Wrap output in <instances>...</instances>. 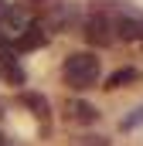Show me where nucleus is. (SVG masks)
<instances>
[{
  "label": "nucleus",
  "mask_w": 143,
  "mask_h": 146,
  "mask_svg": "<svg viewBox=\"0 0 143 146\" xmlns=\"http://www.w3.org/2000/svg\"><path fill=\"white\" fill-rule=\"evenodd\" d=\"M102 78V58L96 51H72L61 61V82L72 92H85L96 88V82Z\"/></svg>",
  "instance_id": "nucleus-1"
},
{
  "label": "nucleus",
  "mask_w": 143,
  "mask_h": 146,
  "mask_svg": "<svg viewBox=\"0 0 143 146\" xmlns=\"http://www.w3.org/2000/svg\"><path fill=\"white\" fill-rule=\"evenodd\" d=\"M48 34H58V31H68V27H82V7L72 3V0H55L51 7H44V17L37 21Z\"/></svg>",
  "instance_id": "nucleus-2"
},
{
  "label": "nucleus",
  "mask_w": 143,
  "mask_h": 146,
  "mask_svg": "<svg viewBox=\"0 0 143 146\" xmlns=\"http://www.w3.org/2000/svg\"><path fill=\"white\" fill-rule=\"evenodd\" d=\"M112 37L123 41V44L143 41V14L130 3V0H126V3L116 10V17H112Z\"/></svg>",
  "instance_id": "nucleus-3"
},
{
  "label": "nucleus",
  "mask_w": 143,
  "mask_h": 146,
  "mask_svg": "<svg viewBox=\"0 0 143 146\" xmlns=\"http://www.w3.org/2000/svg\"><path fill=\"white\" fill-rule=\"evenodd\" d=\"M82 34L89 41V48H96V51L116 44V37H112V17L109 14H89V17H82Z\"/></svg>",
  "instance_id": "nucleus-4"
},
{
  "label": "nucleus",
  "mask_w": 143,
  "mask_h": 146,
  "mask_svg": "<svg viewBox=\"0 0 143 146\" xmlns=\"http://www.w3.org/2000/svg\"><path fill=\"white\" fill-rule=\"evenodd\" d=\"M31 21H34V14H31L24 3H10V0H7V3L0 7V34L10 37V41L21 34V31H24Z\"/></svg>",
  "instance_id": "nucleus-5"
},
{
  "label": "nucleus",
  "mask_w": 143,
  "mask_h": 146,
  "mask_svg": "<svg viewBox=\"0 0 143 146\" xmlns=\"http://www.w3.org/2000/svg\"><path fill=\"white\" fill-rule=\"evenodd\" d=\"M48 41H51V34H48V31H44L37 21H31V24H27L21 34L10 41V48H14V54H27V51H37V48H44Z\"/></svg>",
  "instance_id": "nucleus-6"
},
{
  "label": "nucleus",
  "mask_w": 143,
  "mask_h": 146,
  "mask_svg": "<svg viewBox=\"0 0 143 146\" xmlns=\"http://www.w3.org/2000/svg\"><path fill=\"white\" fill-rule=\"evenodd\" d=\"M21 106L31 112L37 122H41V129H44V133L51 129V102H48V95H41V92H31V88H24V92H21Z\"/></svg>",
  "instance_id": "nucleus-7"
},
{
  "label": "nucleus",
  "mask_w": 143,
  "mask_h": 146,
  "mask_svg": "<svg viewBox=\"0 0 143 146\" xmlns=\"http://www.w3.org/2000/svg\"><path fill=\"white\" fill-rule=\"evenodd\" d=\"M65 115H68V122H78V126H96L99 122V109L92 102H85V99H68Z\"/></svg>",
  "instance_id": "nucleus-8"
},
{
  "label": "nucleus",
  "mask_w": 143,
  "mask_h": 146,
  "mask_svg": "<svg viewBox=\"0 0 143 146\" xmlns=\"http://www.w3.org/2000/svg\"><path fill=\"white\" fill-rule=\"evenodd\" d=\"M0 78H3L7 85H14V88L27 85V72H24V65H21L17 58H10V61H3V65H0Z\"/></svg>",
  "instance_id": "nucleus-9"
},
{
  "label": "nucleus",
  "mask_w": 143,
  "mask_h": 146,
  "mask_svg": "<svg viewBox=\"0 0 143 146\" xmlns=\"http://www.w3.org/2000/svg\"><path fill=\"white\" fill-rule=\"evenodd\" d=\"M130 82H136V68H116V72L102 82V88H106V92H116V88H123V85H130Z\"/></svg>",
  "instance_id": "nucleus-10"
},
{
  "label": "nucleus",
  "mask_w": 143,
  "mask_h": 146,
  "mask_svg": "<svg viewBox=\"0 0 143 146\" xmlns=\"http://www.w3.org/2000/svg\"><path fill=\"white\" fill-rule=\"evenodd\" d=\"M140 126H143V102L119 119V129H123V133H133V129H140Z\"/></svg>",
  "instance_id": "nucleus-11"
},
{
  "label": "nucleus",
  "mask_w": 143,
  "mask_h": 146,
  "mask_svg": "<svg viewBox=\"0 0 143 146\" xmlns=\"http://www.w3.org/2000/svg\"><path fill=\"white\" fill-rule=\"evenodd\" d=\"M126 0H89V7H92V14H109V10H119Z\"/></svg>",
  "instance_id": "nucleus-12"
},
{
  "label": "nucleus",
  "mask_w": 143,
  "mask_h": 146,
  "mask_svg": "<svg viewBox=\"0 0 143 146\" xmlns=\"http://www.w3.org/2000/svg\"><path fill=\"white\" fill-rule=\"evenodd\" d=\"M78 146H112V143H109V136H82Z\"/></svg>",
  "instance_id": "nucleus-13"
},
{
  "label": "nucleus",
  "mask_w": 143,
  "mask_h": 146,
  "mask_svg": "<svg viewBox=\"0 0 143 146\" xmlns=\"http://www.w3.org/2000/svg\"><path fill=\"white\" fill-rule=\"evenodd\" d=\"M51 3H55V0H24L27 10H31V7H51Z\"/></svg>",
  "instance_id": "nucleus-14"
},
{
  "label": "nucleus",
  "mask_w": 143,
  "mask_h": 146,
  "mask_svg": "<svg viewBox=\"0 0 143 146\" xmlns=\"http://www.w3.org/2000/svg\"><path fill=\"white\" fill-rule=\"evenodd\" d=\"M3 3H7V0H0V7H3Z\"/></svg>",
  "instance_id": "nucleus-15"
}]
</instances>
